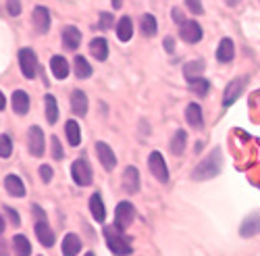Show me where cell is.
<instances>
[{
  "label": "cell",
  "mask_w": 260,
  "mask_h": 256,
  "mask_svg": "<svg viewBox=\"0 0 260 256\" xmlns=\"http://www.w3.org/2000/svg\"><path fill=\"white\" fill-rule=\"evenodd\" d=\"M102 233H104V240H106L108 250H111L113 254H117V256H129V254L134 252L132 242H129L123 236V231H119L117 227H104Z\"/></svg>",
  "instance_id": "1"
},
{
  "label": "cell",
  "mask_w": 260,
  "mask_h": 256,
  "mask_svg": "<svg viewBox=\"0 0 260 256\" xmlns=\"http://www.w3.org/2000/svg\"><path fill=\"white\" fill-rule=\"evenodd\" d=\"M219 171H221V150H214L208 158H204V161L196 167L193 179H198V181L210 179V177H214L216 173H219Z\"/></svg>",
  "instance_id": "2"
},
{
  "label": "cell",
  "mask_w": 260,
  "mask_h": 256,
  "mask_svg": "<svg viewBox=\"0 0 260 256\" xmlns=\"http://www.w3.org/2000/svg\"><path fill=\"white\" fill-rule=\"evenodd\" d=\"M134 217H136L134 204L127 202V200L119 202L117 208H115V227H117L119 231L129 229V227H132V223H134Z\"/></svg>",
  "instance_id": "3"
},
{
  "label": "cell",
  "mask_w": 260,
  "mask_h": 256,
  "mask_svg": "<svg viewBox=\"0 0 260 256\" xmlns=\"http://www.w3.org/2000/svg\"><path fill=\"white\" fill-rule=\"evenodd\" d=\"M19 67L21 73L27 79H34L38 75V56L31 48H21L19 50Z\"/></svg>",
  "instance_id": "4"
},
{
  "label": "cell",
  "mask_w": 260,
  "mask_h": 256,
  "mask_svg": "<svg viewBox=\"0 0 260 256\" xmlns=\"http://www.w3.org/2000/svg\"><path fill=\"white\" fill-rule=\"evenodd\" d=\"M71 177L77 185H90L92 183V167L85 158H75L71 165Z\"/></svg>",
  "instance_id": "5"
},
{
  "label": "cell",
  "mask_w": 260,
  "mask_h": 256,
  "mask_svg": "<svg viewBox=\"0 0 260 256\" xmlns=\"http://www.w3.org/2000/svg\"><path fill=\"white\" fill-rule=\"evenodd\" d=\"M27 148H29L31 156H42V154H44L46 140H44V132H42V127H38V125L29 127V132H27Z\"/></svg>",
  "instance_id": "6"
},
{
  "label": "cell",
  "mask_w": 260,
  "mask_h": 256,
  "mask_svg": "<svg viewBox=\"0 0 260 256\" xmlns=\"http://www.w3.org/2000/svg\"><path fill=\"white\" fill-rule=\"evenodd\" d=\"M148 169L152 171V175L160 181V183H167L169 181V169H167V163H165V156L154 150L152 154L148 156Z\"/></svg>",
  "instance_id": "7"
},
{
  "label": "cell",
  "mask_w": 260,
  "mask_h": 256,
  "mask_svg": "<svg viewBox=\"0 0 260 256\" xmlns=\"http://www.w3.org/2000/svg\"><path fill=\"white\" fill-rule=\"evenodd\" d=\"M121 185H123V189L127 191V194H138L140 191V173H138V169L134 165L125 167L123 177H121Z\"/></svg>",
  "instance_id": "8"
},
{
  "label": "cell",
  "mask_w": 260,
  "mask_h": 256,
  "mask_svg": "<svg viewBox=\"0 0 260 256\" xmlns=\"http://www.w3.org/2000/svg\"><path fill=\"white\" fill-rule=\"evenodd\" d=\"M246 83H248V77H237L233 79L229 85H227V90H225V96H223V106H231L237 98H240L244 94V88H246Z\"/></svg>",
  "instance_id": "9"
},
{
  "label": "cell",
  "mask_w": 260,
  "mask_h": 256,
  "mask_svg": "<svg viewBox=\"0 0 260 256\" xmlns=\"http://www.w3.org/2000/svg\"><path fill=\"white\" fill-rule=\"evenodd\" d=\"M179 34H181V40L187 42V44H198L202 40V27L198 21H185L183 25H179Z\"/></svg>",
  "instance_id": "10"
},
{
  "label": "cell",
  "mask_w": 260,
  "mask_h": 256,
  "mask_svg": "<svg viewBox=\"0 0 260 256\" xmlns=\"http://www.w3.org/2000/svg\"><path fill=\"white\" fill-rule=\"evenodd\" d=\"M94 148H96V154H98V161L102 163V167L106 171H113L117 167V156L113 152V148L108 144H104V142H96Z\"/></svg>",
  "instance_id": "11"
},
{
  "label": "cell",
  "mask_w": 260,
  "mask_h": 256,
  "mask_svg": "<svg viewBox=\"0 0 260 256\" xmlns=\"http://www.w3.org/2000/svg\"><path fill=\"white\" fill-rule=\"evenodd\" d=\"M31 23H34V29L38 34H48L50 29V13L46 7H36L34 9V15H31Z\"/></svg>",
  "instance_id": "12"
},
{
  "label": "cell",
  "mask_w": 260,
  "mask_h": 256,
  "mask_svg": "<svg viewBox=\"0 0 260 256\" xmlns=\"http://www.w3.org/2000/svg\"><path fill=\"white\" fill-rule=\"evenodd\" d=\"M60 38H62V46H64V50H77L79 44H81V34H79V29L73 27V25L64 27L62 34H60Z\"/></svg>",
  "instance_id": "13"
},
{
  "label": "cell",
  "mask_w": 260,
  "mask_h": 256,
  "mask_svg": "<svg viewBox=\"0 0 260 256\" xmlns=\"http://www.w3.org/2000/svg\"><path fill=\"white\" fill-rule=\"evenodd\" d=\"M185 119H187L189 127H193V130H202V127H204V115H202L200 104H196V102L187 104V109H185Z\"/></svg>",
  "instance_id": "14"
},
{
  "label": "cell",
  "mask_w": 260,
  "mask_h": 256,
  "mask_svg": "<svg viewBox=\"0 0 260 256\" xmlns=\"http://www.w3.org/2000/svg\"><path fill=\"white\" fill-rule=\"evenodd\" d=\"M60 250H62V256H77L81 250V240L77 233H67V236L62 238Z\"/></svg>",
  "instance_id": "15"
},
{
  "label": "cell",
  "mask_w": 260,
  "mask_h": 256,
  "mask_svg": "<svg viewBox=\"0 0 260 256\" xmlns=\"http://www.w3.org/2000/svg\"><path fill=\"white\" fill-rule=\"evenodd\" d=\"M36 236L40 240L42 246H46V248H52L54 246V231L48 227L46 221H38L36 223Z\"/></svg>",
  "instance_id": "16"
},
{
  "label": "cell",
  "mask_w": 260,
  "mask_h": 256,
  "mask_svg": "<svg viewBox=\"0 0 260 256\" xmlns=\"http://www.w3.org/2000/svg\"><path fill=\"white\" fill-rule=\"evenodd\" d=\"M11 102H13L11 106H13V113L15 115H25L29 111V96L23 90H15Z\"/></svg>",
  "instance_id": "17"
},
{
  "label": "cell",
  "mask_w": 260,
  "mask_h": 256,
  "mask_svg": "<svg viewBox=\"0 0 260 256\" xmlns=\"http://www.w3.org/2000/svg\"><path fill=\"white\" fill-rule=\"evenodd\" d=\"M71 111L77 117H85V113H88V96H85V92L75 90L71 94Z\"/></svg>",
  "instance_id": "18"
},
{
  "label": "cell",
  "mask_w": 260,
  "mask_h": 256,
  "mask_svg": "<svg viewBox=\"0 0 260 256\" xmlns=\"http://www.w3.org/2000/svg\"><path fill=\"white\" fill-rule=\"evenodd\" d=\"M5 187H7L9 194L15 196V198H23L25 196V183L21 181V177H17V175H7L5 177Z\"/></svg>",
  "instance_id": "19"
},
{
  "label": "cell",
  "mask_w": 260,
  "mask_h": 256,
  "mask_svg": "<svg viewBox=\"0 0 260 256\" xmlns=\"http://www.w3.org/2000/svg\"><path fill=\"white\" fill-rule=\"evenodd\" d=\"M235 56V46L233 42L229 38H223L219 42V48H216V58H219V62H231Z\"/></svg>",
  "instance_id": "20"
},
{
  "label": "cell",
  "mask_w": 260,
  "mask_h": 256,
  "mask_svg": "<svg viewBox=\"0 0 260 256\" xmlns=\"http://www.w3.org/2000/svg\"><path fill=\"white\" fill-rule=\"evenodd\" d=\"M256 233H260V215L258 212L252 215V217H248L244 221V225L240 227V236L242 238H254Z\"/></svg>",
  "instance_id": "21"
},
{
  "label": "cell",
  "mask_w": 260,
  "mask_h": 256,
  "mask_svg": "<svg viewBox=\"0 0 260 256\" xmlns=\"http://www.w3.org/2000/svg\"><path fill=\"white\" fill-rule=\"evenodd\" d=\"M90 54L96 58V60H106L108 58V44H106V40L104 38H94L90 42Z\"/></svg>",
  "instance_id": "22"
},
{
  "label": "cell",
  "mask_w": 260,
  "mask_h": 256,
  "mask_svg": "<svg viewBox=\"0 0 260 256\" xmlns=\"http://www.w3.org/2000/svg\"><path fill=\"white\" fill-rule=\"evenodd\" d=\"M90 212H92V217H94V221H98V223H102L104 219H106V210H104V202H102V196L98 194H92L90 196Z\"/></svg>",
  "instance_id": "23"
},
{
  "label": "cell",
  "mask_w": 260,
  "mask_h": 256,
  "mask_svg": "<svg viewBox=\"0 0 260 256\" xmlns=\"http://www.w3.org/2000/svg\"><path fill=\"white\" fill-rule=\"evenodd\" d=\"M117 36L121 42H129L134 38V21L132 17H121L117 23Z\"/></svg>",
  "instance_id": "24"
},
{
  "label": "cell",
  "mask_w": 260,
  "mask_h": 256,
  "mask_svg": "<svg viewBox=\"0 0 260 256\" xmlns=\"http://www.w3.org/2000/svg\"><path fill=\"white\" fill-rule=\"evenodd\" d=\"M50 69H52V75L56 79H64L69 75V62H67V58H64V56H52Z\"/></svg>",
  "instance_id": "25"
},
{
  "label": "cell",
  "mask_w": 260,
  "mask_h": 256,
  "mask_svg": "<svg viewBox=\"0 0 260 256\" xmlns=\"http://www.w3.org/2000/svg\"><path fill=\"white\" fill-rule=\"evenodd\" d=\"M13 250H15V256H31V244L23 233L13 236Z\"/></svg>",
  "instance_id": "26"
},
{
  "label": "cell",
  "mask_w": 260,
  "mask_h": 256,
  "mask_svg": "<svg viewBox=\"0 0 260 256\" xmlns=\"http://www.w3.org/2000/svg\"><path fill=\"white\" fill-rule=\"evenodd\" d=\"M185 146H187V134L183 130H177L175 136H173V140H171V152L175 156H181Z\"/></svg>",
  "instance_id": "27"
},
{
  "label": "cell",
  "mask_w": 260,
  "mask_h": 256,
  "mask_svg": "<svg viewBox=\"0 0 260 256\" xmlns=\"http://www.w3.org/2000/svg\"><path fill=\"white\" fill-rule=\"evenodd\" d=\"M202 71H204V60H189L183 65V75H185L187 81L198 79L202 75Z\"/></svg>",
  "instance_id": "28"
},
{
  "label": "cell",
  "mask_w": 260,
  "mask_h": 256,
  "mask_svg": "<svg viewBox=\"0 0 260 256\" xmlns=\"http://www.w3.org/2000/svg\"><path fill=\"white\" fill-rule=\"evenodd\" d=\"M44 109H46V119L50 125H54L58 121V104H56V98L52 94H46L44 96Z\"/></svg>",
  "instance_id": "29"
},
{
  "label": "cell",
  "mask_w": 260,
  "mask_h": 256,
  "mask_svg": "<svg viewBox=\"0 0 260 256\" xmlns=\"http://www.w3.org/2000/svg\"><path fill=\"white\" fill-rule=\"evenodd\" d=\"M64 136H67L69 146H79L81 144V132H79L77 121H67V125H64Z\"/></svg>",
  "instance_id": "30"
},
{
  "label": "cell",
  "mask_w": 260,
  "mask_h": 256,
  "mask_svg": "<svg viewBox=\"0 0 260 256\" xmlns=\"http://www.w3.org/2000/svg\"><path fill=\"white\" fill-rule=\"evenodd\" d=\"M73 69H75V75L79 77V79H88L90 75H92V67H90V62L85 60L83 56H75V60H73Z\"/></svg>",
  "instance_id": "31"
},
{
  "label": "cell",
  "mask_w": 260,
  "mask_h": 256,
  "mask_svg": "<svg viewBox=\"0 0 260 256\" xmlns=\"http://www.w3.org/2000/svg\"><path fill=\"white\" fill-rule=\"evenodd\" d=\"M140 27H142V34H144V36L152 38V36L158 31V25H156L154 15H142V19H140Z\"/></svg>",
  "instance_id": "32"
},
{
  "label": "cell",
  "mask_w": 260,
  "mask_h": 256,
  "mask_svg": "<svg viewBox=\"0 0 260 256\" xmlns=\"http://www.w3.org/2000/svg\"><path fill=\"white\" fill-rule=\"evenodd\" d=\"M189 90L202 98V96H206V94L210 92V81H206V79H202V77L191 79V81H189Z\"/></svg>",
  "instance_id": "33"
},
{
  "label": "cell",
  "mask_w": 260,
  "mask_h": 256,
  "mask_svg": "<svg viewBox=\"0 0 260 256\" xmlns=\"http://www.w3.org/2000/svg\"><path fill=\"white\" fill-rule=\"evenodd\" d=\"M13 154V140L9 134L0 136V158H9Z\"/></svg>",
  "instance_id": "34"
},
{
  "label": "cell",
  "mask_w": 260,
  "mask_h": 256,
  "mask_svg": "<svg viewBox=\"0 0 260 256\" xmlns=\"http://www.w3.org/2000/svg\"><path fill=\"white\" fill-rule=\"evenodd\" d=\"M50 150H52V158L54 161H60L62 158V146H60V140L56 136L50 138Z\"/></svg>",
  "instance_id": "35"
},
{
  "label": "cell",
  "mask_w": 260,
  "mask_h": 256,
  "mask_svg": "<svg viewBox=\"0 0 260 256\" xmlns=\"http://www.w3.org/2000/svg\"><path fill=\"white\" fill-rule=\"evenodd\" d=\"M40 177H42V181H44V183H50L52 177H54V169L50 165H42L40 167Z\"/></svg>",
  "instance_id": "36"
},
{
  "label": "cell",
  "mask_w": 260,
  "mask_h": 256,
  "mask_svg": "<svg viewBox=\"0 0 260 256\" xmlns=\"http://www.w3.org/2000/svg\"><path fill=\"white\" fill-rule=\"evenodd\" d=\"M5 215H7V219L15 225V227H19L21 225V217H19V212L15 210V208H11V206H5Z\"/></svg>",
  "instance_id": "37"
},
{
  "label": "cell",
  "mask_w": 260,
  "mask_h": 256,
  "mask_svg": "<svg viewBox=\"0 0 260 256\" xmlns=\"http://www.w3.org/2000/svg\"><path fill=\"white\" fill-rule=\"evenodd\" d=\"M187 9L193 13V15H202L204 13V7H202V0H185Z\"/></svg>",
  "instance_id": "38"
},
{
  "label": "cell",
  "mask_w": 260,
  "mask_h": 256,
  "mask_svg": "<svg viewBox=\"0 0 260 256\" xmlns=\"http://www.w3.org/2000/svg\"><path fill=\"white\" fill-rule=\"evenodd\" d=\"M7 11L11 17L21 15V0H7Z\"/></svg>",
  "instance_id": "39"
},
{
  "label": "cell",
  "mask_w": 260,
  "mask_h": 256,
  "mask_svg": "<svg viewBox=\"0 0 260 256\" xmlns=\"http://www.w3.org/2000/svg\"><path fill=\"white\" fill-rule=\"evenodd\" d=\"M113 21H115V17H113L111 13H100V27H102V29H111V27L115 25Z\"/></svg>",
  "instance_id": "40"
},
{
  "label": "cell",
  "mask_w": 260,
  "mask_h": 256,
  "mask_svg": "<svg viewBox=\"0 0 260 256\" xmlns=\"http://www.w3.org/2000/svg\"><path fill=\"white\" fill-rule=\"evenodd\" d=\"M171 15H173V21H175V23H177V25H183V23H185V21H187L181 9H173V11H171Z\"/></svg>",
  "instance_id": "41"
},
{
  "label": "cell",
  "mask_w": 260,
  "mask_h": 256,
  "mask_svg": "<svg viewBox=\"0 0 260 256\" xmlns=\"http://www.w3.org/2000/svg\"><path fill=\"white\" fill-rule=\"evenodd\" d=\"M165 48H167L169 54L175 52V42H173V38H165Z\"/></svg>",
  "instance_id": "42"
},
{
  "label": "cell",
  "mask_w": 260,
  "mask_h": 256,
  "mask_svg": "<svg viewBox=\"0 0 260 256\" xmlns=\"http://www.w3.org/2000/svg\"><path fill=\"white\" fill-rule=\"evenodd\" d=\"M31 208H34V212H36V217H38V221H46V217H44V212H42V208H40V206H36V204H34Z\"/></svg>",
  "instance_id": "43"
},
{
  "label": "cell",
  "mask_w": 260,
  "mask_h": 256,
  "mask_svg": "<svg viewBox=\"0 0 260 256\" xmlns=\"http://www.w3.org/2000/svg\"><path fill=\"white\" fill-rule=\"evenodd\" d=\"M0 256H9V248H7V242L0 238Z\"/></svg>",
  "instance_id": "44"
},
{
  "label": "cell",
  "mask_w": 260,
  "mask_h": 256,
  "mask_svg": "<svg viewBox=\"0 0 260 256\" xmlns=\"http://www.w3.org/2000/svg\"><path fill=\"white\" fill-rule=\"evenodd\" d=\"M5 106H7V98H5V94H3V92H0V111H3Z\"/></svg>",
  "instance_id": "45"
},
{
  "label": "cell",
  "mask_w": 260,
  "mask_h": 256,
  "mask_svg": "<svg viewBox=\"0 0 260 256\" xmlns=\"http://www.w3.org/2000/svg\"><path fill=\"white\" fill-rule=\"evenodd\" d=\"M225 3H227L229 7H237V5H240V3H242V0H225Z\"/></svg>",
  "instance_id": "46"
},
{
  "label": "cell",
  "mask_w": 260,
  "mask_h": 256,
  "mask_svg": "<svg viewBox=\"0 0 260 256\" xmlns=\"http://www.w3.org/2000/svg\"><path fill=\"white\" fill-rule=\"evenodd\" d=\"M111 3H113L115 9H121V7H123V0H111Z\"/></svg>",
  "instance_id": "47"
},
{
  "label": "cell",
  "mask_w": 260,
  "mask_h": 256,
  "mask_svg": "<svg viewBox=\"0 0 260 256\" xmlns=\"http://www.w3.org/2000/svg\"><path fill=\"white\" fill-rule=\"evenodd\" d=\"M5 227H7V223H5V217H3V215H0V233H3V231H5Z\"/></svg>",
  "instance_id": "48"
},
{
  "label": "cell",
  "mask_w": 260,
  "mask_h": 256,
  "mask_svg": "<svg viewBox=\"0 0 260 256\" xmlns=\"http://www.w3.org/2000/svg\"><path fill=\"white\" fill-rule=\"evenodd\" d=\"M85 256H96V254H94V252H88V254H85Z\"/></svg>",
  "instance_id": "49"
}]
</instances>
